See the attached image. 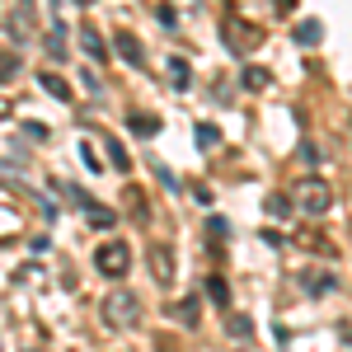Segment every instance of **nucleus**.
Masks as SVG:
<instances>
[{"mask_svg": "<svg viewBox=\"0 0 352 352\" xmlns=\"http://www.w3.org/2000/svg\"><path fill=\"white\" fill-rule=\"evenodd\" d=\"M99 315H104L109 329H132L141 320V296L127 292V287H113L109 296H104V305H99Z\"/></svg>", "mask_w": 352, "mask_h": 352, "instance_id": "1", "label": "nucleus"}, {"mask_svg": "<svg viewBox=\"0 0 352 352\" xmlns=\"http://www.w3.org/2000/svg\"><path fill=\"white\" fill-rule=\"evenodd\" d=\"M292 202H296L305 217H324L329 207H333V188H329L324 179L310 174V179H296V184H292Z\"/></svg>", "mask_w": 352, "mask_h": 352, "instance_id": "2", "label": "nucleus"}, {"mask_svg": "<svg viewBox=\"0 0 352 352\" xmlns=\"http://www.w3.org/2000/svg\"><path fill=\"white\" fill-rule=\"evenodd\" d=\"M94 268L104 272V277H127V268H132L127 240H104L99 249H94Z\"/></svg>", "mask_w": 352, "mask_h": 352, "instance_id": "3", "label": "nucleus"}, {"mask_svg": "<svg viewBox=\"0 0 352 352\" xmlns=\"http://www.w3.org/2000/svg\"><path fill=\"white\" fill-rule=\"evenodd\" d=\"M221 33H226V43H230V52H254V47H258V38H263V33H258V28L254 24H244L240 14H226V19H221Z\"/></svg>", "mask_w": 352, "mask_h": 352, "instance_id": "4", "label": "nucleus"}, {"mask_svg": "<svg viewBox=\"0 0 352 352\" xmlns=\"http://www.w3.org/2000/svg\"><path fill=\"white\" fill-rule=\"evenodd\" d=\"M146 263H151V277H155L160 287H174L179 268H174V249H169L164 240H151V244H146Z\"/></svg>", "mask_w": 352, "mask_h": 352, "instance_id": "5", "label": "nucleus"}, {"mask_svg": "<svg viewBox=\"0 0 352 352\" xmlns=\"http://www.w3.org/2000/svg\"><path fill=\"white\" fill-rule=\"evenodd\" d=\"M113 47H118V56H122V61H132V66H146V52H141V43H136L132 28H118V33H113Z\"/></svg>", "mask_w": 352, "mask_h": 352, "instance_id": "6", "label": "nucleus"}, {"mask_svg": "<svg viewBox=\"0 0 352 352\" xmlns=\"http://www.w3.org/2000/svg\"><path fill=\"white\" fill-rule=\"evenodd\" d=\"M80 47H85V56H89V61H109V43L99 38V28H94V24L80 28Z\"/></svg>", "mask_w": 352, "mask_h": 352, "instance_id": "7", "label": "nucleus"}, {"mask_svg": "<svg viewBox=\"0 0 352 352\" xmlns=\"http://www.w3.org/2000/svg\"><path fill=\"white\" fill-rule=\"evenodd\" d=\"M10 33H14V38H28V33H33V5H28V0L14 5V14H10Z\"/></svg>", "mask_w": 352, "mask_h": 352, "instance_id": "8", "label": "nucleus"}, {"mask_svg": "<svg viewBox=\"0 0 352 352\" xmlns=\"http://www.w3.org/2000/svg\"><path fill=\"white\" fill-rule=\"evenodd\" d=\"M85 221H89L94 230H109L113 221H118V212H113V207H99V202L89 197V202H85Z\"/></svg>", "mask_w": 352, "mask_h": 352, "instance_id": "9", "label": "nucleus"}, {"mask_svg": "<svg viewBox=\"0 0 352 352\" xmlns=\"http://www.w3.org/2000/svg\"><path fill=\"white\" fill-rule=\"evenodd\" d=\"M127 127H132L136 136H146V141H151V136H160V118H155V113H132V122H127Z\"/></svg>", "mask_w": 352, "mask_h": 352, "instance_id": "10", "label": "nucleus"}, {"mask_svg": "<svg viewBox=\"0 0 352 352\" xmlns=\"http://www.w3.org/2000/svg\"><path fill=\"white\" fill-rule=\"evenodd\" d=\"M104 151H109L113 169H122V174L132 169V160H127V151H122V141H118V136H104Z\"/></svg>", "mask_w": 352, "mask_h": 352, "instance_id": "11", "label": "nucleus"}, {"mask_svg": "<svg viewBox=\"0 0 352 352\" xmlns=\"http://www.w3.org/2000/svg\"><path fill=\"white\" fill-rule=\"evenodd\" d=\"M38 85H43V89H47L52 99H71V89H66V80H61V76H52V71H43V76H38Z\"/></svg>", "mask_w": 352, "mask_h": 352, "instance_id": "12", "label": "nucleus"}, {"mask_svg": "<svg viewBox=\"0 0 352 352\" xmlns=\"http://www.w3.org/2000/svg\"><path fill=\"white\" fill-rule=\"evenodd\" d=\"M169 80L179 85V89H188V80H192V71H188V61H184V56H174V61H169Z\"/></svg>", "mask_w": 352, "mask_h": 352, "instance_id": "13", "label": "nucleus"}, {"mask_svg": "<svg viewBox=\"0 0 352 352\" xmlns=\"http://www.w3.org/2000/svg\"><path fill=\"white\" fill-rule=\"evenodd\" d=\"M207 296L217 300V305H230V287H226V277H207Z\"/></svg>", "mask_w": 352, "mask_h": 352, "instance_id": "14", "label": "nucleus"}, {"mask_svg": "<svg viewBox=\"0 0 352 352\" xmlns=\"http://www.w3.org/2000/svg\"><path fill=\"white\" fill-rule=\"evenodd\" d=\"M197 146H202V151H212V146H221V132L212 127V122H202V127H197Z\"/></svg>", "mask_w": 352, "mask_h": 352, "instance_id": "15", "label": "nucleus"}, {"mask_svg": "<svg viewBox=\"0 0 352 352\" xmlns=\"http://www.w3.org/2000/svg\"><path fill=\"white\" fill-rule=\"evenodd\" d=\"M179 320H184L188 329H197V296H188L184 305H179Z\"/></svg>", "mask_w": 352, "mask_h": 352, "instance_id": "16", "label": "nucleus"}, {"mask_svg": "<svg viewBox=\"0 0 352 352\" xmlns=\"http://www.w3.org/2000/svg\"><path fill=\"white\" fill-rule=\"evenodd\" d=\"M268 80H272V76H268V71H258V66H249V71H244V85H249V89H263Z\"/></svg>", "mask_w": 352, "mask_h": 352, "instance_id": "17", "label": "nucleus"}, {"mask_svg": "<svg viewBox=\"0 0 352 352\" xmlns=\"http://www.w3.org/2000/svg\"><path fill=\"white\" fill-rule=\"evenodd\" d=\"M127 202H132V217H136V221H146V217H151V212H146V197H141L136 188H127Z\"/></svg>", "mask_w": 352, "mask_h": 352, "instance_id": "18", "label": "nucleus"}, {"mask_svg": "<svg viewBox=\"0 0 352 352\" xmlns=\"http://www.w3.org/2000/svg\"><path fill=\"white\" fill-rule=\"evenodd\" d=\"M80 160H85V169H94V174L104 169V164H99V155H94V146H89V141H80Z\"/></svg>", "mask_w": 352, "mask_h": 352, "instance_id": "19", "label": "nucleus"}, {"mask_svg": "<svg viewBox=\"0 0 352 352\" xmlns=\"http://www.w3.org/2000/svg\"><path fill=\"white\" fill-rule=\"evenodd\" d=\"M47 52H52V56H66V38H61V28H52V33H47Z\"/></svg>", "mask_w": 352, "mask_h": 352, "instance_id": "20", "label": "nucleus"}, {"mask_svg": "<svg viewBox=\"0 0 352 352\" xmlns=\"http://www.w3.org/2000/svg\"><path fill=\"white\" fill-rule=\"evenodd\" d=\"M296 38H300V43H315V38H320V24H310V19H305V24L296 28Z\"/></svg>", "mask_w": 352, "mask_h": 352, "instance_id": "21", "label": "nucleus"}, {"mask_svg": "<svg viewBox=\"0 0 352 352\" xmlns=\"http://www.w3.org/2000/svg\"><path fill=\"white\" fill-rule=\"evenodd\" d=\"M268 212H272V217H287L292 207H287V197H268Z\"/></svg>", "mask_w": 352, "mask_h": 352, "instance_id": "22", "label": "nucleus"}, {"mask_svg": "<svg viewBox=\"0 0 352 352\" xmlns=\"http://www.w3.org/2000/svg\"><path fill=\"white\" fill-rule=\"evenodd\" d=\"M230 333H240V338H244V333H249V320H240V315H230Z\"/></svg>", "mask_w": 352, "mask_h": 352, "instance_id": "23", "label": "nucleus"}, {"mask_svg": "<svg viewBox=\"0 0 352 352\" xmlns=\"http://www.w3.org/2000/svg\"><path fill=\"white\" fill-rule=\"evenodd\" d=\"M76 5H94V0H76Z\"/></svg>", "mask_w": 352, "mask_h": 352, "instance_id": "24", "label": "nucleus"}]
</instances>
